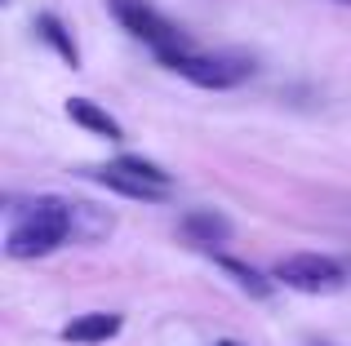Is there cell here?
I'll list each match as a JSON object with an SVG mask.
<instances>
[{
    "label": "cell",
    "instance_id": "cell-8",
    "mask_svg": "<svg viewBox=\"0 0 351 346\" xmlns=\"http://www.w3.org/2000/svg\"><path fill=\"white\" fill-rule=\"evenodd\" d=\"M94 182H103L107 191H120V196H129V200H165L169 191H160V187H152V182H143V178H134V173H125L120 165L112 169H94Z\"/></svg>",
    "mask_w": 351,
    "mask_h": 346
},
{
    "label": "cell",
    "instance_id": "cell-5",
    "mask_svg": "<svg viewBox=\"0 0 351 346\" xmlns=\"http://www.w3.org/2000/svg\"><path fill=\"white\" fill-rule=\"evenodd\" d=\"M120 333V315L116 311H89L80 315V320H71L67 329H62V338L67 342H80V346H94V342H107Z\"/></svg>",
    "mask_w": 351,
    "mask_h": 346
},
{
    "label": "cell",
    "instance_id": "cell-4",
    "mask_svg": "<svg viewBox=\"0 0 351 346\" xmlns=\"http://www.w3.org/2000/svg\"><path fill=\"white\" fill-rule=\"evenodd\" d=\"M107 9L116 14V23L125 27V31H134L138 40H147L156 53L160 49H182V44H187L178 36V27H169L152 5H143V0H107Z\"/></svg>",
    "mask_w": 351,
    "mask_h": 346
},
{
    "label": "cell",
    "instance_id": "cell-9",
    "mask_svg": "<svg viewBox=\"0 0 351 346\" xmlns=\"http://www.w3.org/2000/svg\"><path fill=\"white\" fill-rule=\"evenodd\" d=\"M36 31H40V40L49 44V49L58 53L62 62H71V67L80 62V49H76V40L67 36V27H62V23H58L53 14H40V18H36Z\"/></svg>",
    "mask_w": 351,
    "mask_h": 346
},
{
    "label": "cell",
    "instance_id": "cell-11",
    "mask_svg": "<svg viewBox=\"0 0 351 346\" xmlns=\"http://www.w3.org/2000/svg\"><path fill=\"white\" fill-rule=\"evenodd\" d=\"M116 165L125 169V173H134V178L152 182V187H160V191H169V187H173V178H169V173H165L160 165H156V160H143V156H120Z\"/></svg>",
    "mask_w": 351,
    "mask_h": 346
},
{
    "label": "cell",
    "instance_id": "cell-6",
    "mask_svg": "<svg viewBox=\"0 0 351 346\" xmlns=\"http://www.w3.org/2000/svg\"><path fill=\"white\" fill-rule=\"evenodd\" d=\"M67 116L80 124V129L98 133V138H107V142H120V138H125V129H120L116 116H107L103 107L89 103V98H71V103H67Z\"/></svg>",
    "mask_w": 351,
    "mask_h": 346
},
{
    "label": "cell",
    "instance_id": "cell-2",
    "mask_svg": "<svg viewBox=\"0 0 351 346\" xmlns=\"http://www.w3.org/2000/svg\"><path fill=\"white\" fill-rule=\"evenodd\" d=\"M276 284L298 289V293H338L347 284V267L325 253H293L276 262Z\"/></svg>",
    "mask_w": 351,
    "mask_h": 346
},
{
    "label": "cell",
    "instance_id": "cell-7",
    "mask_svg": "<svg viewBox=\"0 0 351 346\" xmlns=\"http://www.w3.org/2000/svg\"><path fill=\"white\" fill-rule=\"evenodd\" d=\"M182 235L196 244H223L232 235V222L214 209H191V213H182Z\"/></svg>",
    "mask_w": 351,
    "mask_h": 346
},
{
    "label": "cell",
    "instance_id": "cell-12",
    "mask_svg": "<svg viewBox=\"0 0 351 346\" xmlns=\"http://www.w3.org/2000/svg\"><path fill=\"white\" fill-rule=\"evenodd\" d=\"M218 346H240V342H218Z\"/></svg>",
    "mask_w": 351,
    "mask_h": 346
},
{
    "label": "cell",
    "instance_id": "cell-13",
    "mask_svg": "<svg viewBox=\"0 0 351 346\" xmlns=\"http://www.w3.org/2000/svg\"><path fill=\"white\" fill-rule=\"evenodd\" d=\"M338 5H351V0H338Z\"/></svg>",
    "mask_w": 351,
    "mask_h": 346
},
{
    "label": "cell",
    "instance_id": "cell-1",
    "mask_svg": "<svg viewBox=\"0 0 351 346\" xmlns=\"http://www.w3.org/2000/svg\"><path fill=\"white\" fill-rule=\"evenodd\" d=\"M71 231H76V204H62V200H40V204H36L32 213H27L23 222L9 231L5 253H9V258H18V262L45 258V253H53Z\"/></svg>",
    "mask_w": 351,
    "mask_h": 346
},
{
    "label": "cell",
    "instance_id": "cell-3",
    "mask_svg": "<svg viewBox=\"0 0 351 346\" xmlns=\"http://www.w3.org/2000/svg\"><path fill=\"white\" fill-rule=\"evenodd\" d=\"M156 58H160L165 67H173L178 76H187L191 85H200V89H232V85H240V80L254 71V67L232 62V58H205V53H191L187 44H182V49H160Z\"/></svg>",
    "mask_w": 351,
    "mask_h": 346
},
{
    "label": "cell",
    "instance_id": "cell-10",
    "mask_svg": "<svg viewBox=\"0 0 351 346\" xmlns=\"http://www.w3.org/2000/svg\"><path fill=\"white\" fill-rule=\"evenodd\" d=\"M218 267L227 271V276H236V284L245 289V293H254V297H271V280L263 276V271H254L249 262H240V258H218Z\"/></svg>",
    "mask_w": 351,
    "mask_h": 346
}]
</instances>
